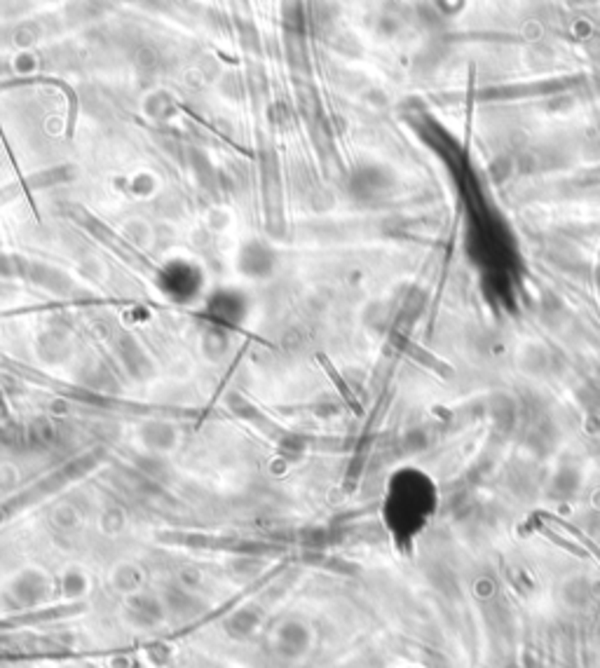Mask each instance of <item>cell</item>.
I'll use <instances>...</instances> for the list:
<instances>
[{"instance_id":"1","label":"cell","mask_w":600,"mask_h":668,"mask_svg":"<svg viewBox=\"0 0 600 668\" xmlns=\"http://www.w3.org/2000/svg\"><path fill=\"white\" fill-rule=\"evenodd\" d=\"M406 350L413 354L415 359H420L422 364L425 366H429V368H434V371H438L443 377H451L453 375V368L448 366V364H443V361H438V359H434L431 354H427L425 350H420L418 345H411V343H406Z\"/></svg>"},{"instance_id":"2","label":"cell","mask_w":600,"mask_h":668,"mask_svg":"<svg viewBox=\"0 0 600 668\" xmlns=\"http://www.w3.org/2000/svg\"><path fill=\"white\" fill-rule=\"evenodd\" d=\"M540 518H544V521H554V523H558V526H561V528H565V530H567V533H572V535H574V537H577V539H581V542H584V544H586V546H589V549H591V551H594V553H596V558L600 560V549H598V546H596L594 542H591V539H589V537H584V535L579 533V530H577V528H572V526H570V523H563L561 518H554V516H551V513H540Z\"/></svg>"},{"instance_id":"3","label":"cell","mask_w":600,"mask_h":668,"mask_svg":"<svg viewBox=\"0 0 600 668\" xmlns=\"http://www.w3.org/2000/svg\"><path fill=\"white\" fill-rule=\"evenodd\" d=\"M535 526H537V528L542 530V533H544V535H547V537L551 539V542H556L558 546H565V549H567V551H572V553H577V556H586V553H584V549H577V546H574L572 542H567V539H563V537H558V535L554 533V530H549V528H544V526H540V523H535Z\"/></svg>"}]
</instances>
